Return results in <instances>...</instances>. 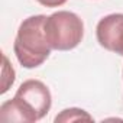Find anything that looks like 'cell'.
<instances>
[{
	"label": "cell",
	"mask_w": 123,
	"mask_h": 123,
	"mask_svg": "<svg viewBox=\"0 0 123 123\" xmlns=\"http://www.w3.org/2000/svg\"><path fill=\"white\" fill-rule=\"evenodd\" d=\"M51 106L49 88L39 80H26L19 86L13 98L0 106V120L33 123L43 119Z\"/></svg>",
	"instance_id": "cell-1"
},
{
	"label": "cell",
	"mask_w": 123,
	"mask_h": 123,
	"mask_svg": "<svg viewBox=\"0 0 123 123\" xmlns=\"http://www.w3.org/2000/svg\"><path fill=\"white\" fill-rule=\"evenodd\" d=\"M45 15H33L23 19L18 29L13 52L23 68H36L51 55L52 48L45 35Z\"/></svg>",
	"instance_id": "cell-2"
},
{
	"label": "cell",
	"mask_w": 123,
	"mask_h": 123,
	"mask_svg": "<svg viewBox=\"0 0 123 123\" xmlns=\"http://www.w3.org/2000/svg\"><path fill=\"white\" fill-rule=\"evenodd\" d=\"M45 35L52 49L71 51L83 41L84 23L81 18L73 12L58 10L46 16Z\"/></svg>",
	"instance_id": "cell-3"
},
{
	"label": "cell",
	"mask_w": 123,
	"mask_h": 123,
	"mask_svg": "<svg viewBox=\"0 0 123 123\" xmlns=\"http://www.w3.org/2000/svg\"><path fill=\"white\" fill-rule=\"evenodd\" d=\"M96 36L101 48L123 56V13H111L100 19Z\"/></svg>",
	"instance_id": "cell-4"
},
{
	"label": "cell",
	"mask_w": 123,
	"mask_h": 123,
	"mask_svg": "<svg viewBox=\"0 0 123 123\" xmlns=\"http://www.w3.org/2000/svg\"><path fill=\"white\" fill-rule=\"evenodd\" d=\"M75 120H93V117L86 110L77 109V107L65 109L59 114H56V117H55V123H58V122H75Z\"/></svg>",
	"instance_id": "cell-5"
},
{
	"label": "cell",
	"mask_w": 123,
	"mask_h": 123,
	"mask_svg": "<svg viewBox=\"0 0 123 123\" xmlns=\"http://www.w3.org/2000/svg\"><path fill=\"white\" fill-rule=\"evenodd\" d=\"M3 86H2V94H5L9 87L15 83V70L9 64V59L6 55H3Z\"/></svg>",
	"instance_id": "cell-6"
},
{
	"label": "cell",
	"mask_w": 123,
	"mask_h": 123,
	"mask_svg": "<svg viewBox=\"0 0 123 123\" xmlns=\"http://www.w3.org/2000/svg\"><path fill=\"white\" fill-rule=\"evenodd\" d=\"M36 2L45 7H59L67 3V0H36Z\"/></svg>",
	"instance_id": "cell-7"
}]
</instances>
